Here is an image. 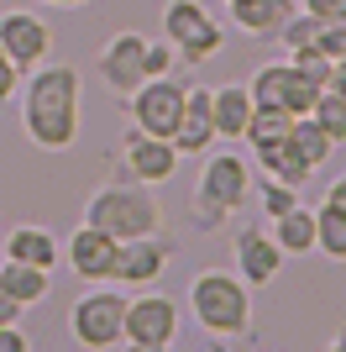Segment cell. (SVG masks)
Instances as JSON below:
<instances>
[{"label":"cell","instance_id":"obj_1","mask_svg":"<svg viewBox=\"0 0 346 352\" xmlns=\"http://www.w3.org/2000/svg\"><path fill=\"white\" fill-rule=\"evenodd\" d=\"M21 79V126L43 153H69L79 142V69L73 63H37Z\"/></svg>","mask_w":346,"mask_h":352},{"label":"cell","instance_id":"obj_2","mask_svg":"<svg viewBox=\"0 0 346 352\" xmlns=\"http://www.w3.org/2000/svg\"><path fill=\"white\" fill-rule=\"evenodd\" d=\"M189 316L216 342L252 331V284H242L231 268H205L189 284Z\"/></svg>","mask_w":346,"mask_h":352},{"label":"cell","instance_id":"obj_3","mask_svg":"<svg viewBox=\"0 0 346 352\" xmlns=\"http://www.w3.org/2000/svg\"><path fill=\"white\" fill-rule=\"evenodd\" d=\"M84 221L100 226V232H111L115 242H131V236H158L163 232V206L137 179H111V184H100L84 200Z\"/></svg>","mask_w":346,"mask_h":352},{"label":"cell","instance_id":"obj_4","mask_svg":"<svg viewBox=\"0 0 346 352\" xmlns=\"http://www.w3.org/2000/svg\"><path fill=\"white\" fill-rule=\"evenodd\" d=\"M246 195H252V168H246V158H236V153H216V158L200 168V179H194V226L200 232H220L236 210L246 206Z\"/></svg>","mask_w":346,"mask_h":352},{"label":"cell","instance_id":"obj_5","mask_svg":"<svg viewBox=\"0 0 346 352\" xmlns=\"http://www.w3.org/2000/svg\"><path fill=\"white\" fill-rule=\"evenodd\" d=\"M163 37H168L173 58L189 63V69H200L205 58H216L220 47H226L220 21L205 11L200 0H168V6H163Z\"/></svg>","mask_w":346,"mask_h":352},{"label":"cell","instance_id":"obj_6","mask_svg":"<svg viewBox=\"0 0 346 352\" xmlns=\"http://www.w3.org/2000/svg\"><path fill=\"white\" fill-rule=\"evenodd\" d=\"M69 331L79 347L89 352H111L126 347V294L121 289H89L73 300L69 310Z\"/></svg>","mask_w":346,"mask_h":352},{"label":"cell","instance_id":"obj_7","mask_svg":"<svg viewBox=\"0 0 346 352\" xmlns=\"http://www.w3.org/2000/svg\"><path fill=\"white\" fill-rule=\"evenodd\" d=\"M246 95H252V111H288V116H310L320 89L310 79L294 74L288 58H273V63H257V74L246 79Z\"/></svg>","mask_w":346,"mask_h":352},{"label":"cell","instance_id":"obj_8","mask_svg":"<svg viewBox=\"0 0 346 352\" xmlns=\"http://www.w3.org/2000/svg\"><path fill=\"white\" fill-rule=\"evenodd\" d=\"M126 111H131V126H137V132L173 137V126H178V111H184V79H173V74L142 79V85L126 95Z\"/></svg>","mask_w":346,"mask_h":352},{"label":"cell","instance_id":"obj_9","mask_svg":"<svg viewBox=\"0 0 346 352\" xmlns=\"http://www.w3.org/2000/svg\"><path fill=\"white\" fill-rule=\"evenodd\" d=\"M178 305L168 294H142V300H126V347L137 352H168L178 342Z\"/></svg>","mask_w":346,"mask_h":352},{"label":"cell","instance_id":"obj_10","mask_svg":"<svg viewBox=\"0 0 346 352\" xmlns=\"http://www.w3.org/2000/svg\"><path fill=\"white\" fill-rule=\"evenodd\" d=\"M121 168H126V179H137V184H147V190H158V184H168L173 174H178V147L168 142V137H152V132H137V126H126V137H121Z\"/></svg>","mask_w":346,"mask_h":352},{"label":"cell","instance_id":"obj_11","mask_svg":"<svg viewBox=\"0 0 346 352\" xmlns=\"http://www.w3.org/2000/svg\"><path fill=\"white\" fill-rule=\"evenodd\" d=\"M95 74H100V85L111 95L126 100L131 89L147 79V37L142 32H115L111 43L100 47V58H95Z\"/></svg>","mask_w":346,"mask_h":352},{"label":"cell","instance_id":"obj_12","mask_svg":"<svg viewBox=\"0 0 346 352\" xmlns=\"http://www.w3.org/2000/svg\"><path fill=\"white\" fill-rule=\"evenodd\" d=\"M0 53L27 74L37 63H47L53 53V27L37 11H0Z\"/></svg>","mask_w":346,"mask_h":352},{"label":"cell","instance_id":"obj_13","mask_svg":"<svg viewBox=\"0 0 346 352\" xmlns=\"http://www.w3.org/2000/svg\"><path fill=\"white\" fill-rule=\"evenodd\" d=\"M168 242L163 236H131V242H115L111 258V284H126V289H142V284H158L163 268H168Z\"/></svg>","mask_w":346,"mask_h":352},{"label":"cell","instance_id":"obj_14","mask_svg":"<svg viewBox=\"0 0 346 352\" xmlns=\"http://www.w3.org/2000/svg\"><path fill=\"white\" fill-rule=\"evenodd\" d=\"M231 258H236V279L252 284V289H262V284L278 279V268H284V248L273 242V232H262V226H242L236 232V248H231Z\"/></svg>","mask_w":346,"mask_h":352},{"label":"cell","instance_id":"obj_15","mask_svg":"<svg viewBox=\"0 0 346 352\" xmlns=\"http://www.w3.org/2000/svg\"><path fill=\"white\" fill-rule=\"evenodd\" d=\"M178 147V158H205L210 142H216V116H210V85H184V111H178V126L168 137Z\"/></svg>","mask_w":346,"mask_h":352},{"label":"cell","instance_id":"obj_16","mask_svg":"<svg viewBox=\"0 0 346 352\" xmlns=\"http://www.w3.org/2000/svg\"><path fill=\"white\" fill-rule=\"evenodd\" d=\"M63 258H69V268L84 284H105L111 279V258H115V236L100 232V226H89V221H79L73 236L63 242Z\"/></svg>","mask_w":346,"mask_h":352},{"label":"cell","instance_id":"obj_17","mask_svg":"<svg viewBox=\"0 0 346 352\" xmlns=\"http://www.w3.org/2000/svg\"><path fill=\"white\" fill-rule=\"evenodd\" d=\"M0 258H16V263H32V268L53 274L58 258H63V242H53L47 226H11L5 242H0Z\"/></svg>","mask_w":346,"mask_h":352},{"label":"cell","instance_id":"obj_18","mask_svg":"<svg viewBox=\"0 0 346 352\" xmlns=\"http://www.w3.org/2000/svg\"><path fill=\"white\" fill-rule=\"evenodd\" d=\"M294 6H299V0H231V21L242 32H252V37H268V43H273L278 27L294 16Z\"/></svg>","mask_w":346,"mask_h":352},{"label":"cell","instance_id":"obj_19","mask_svg":"<svg viewBox=\"0 0 346 352\" xmlns=\"http://www.w3.org/2000/svg\"><path fill=\"white\" fill-rule=\"evenodd\" d=\"M210 116H216V137H236L246 132V121H252V95L246 85H220L210 89Z\"/></svg>","mask_w":346,"mask_h":352},{"label":"cell","instance_id":"obj_20","mask_svg":"<svg viewBox=\"0 0 346 352\" xmlns=\"http://www.w3.org/2000/svg\"><path fill=\"white\" fill-rule=\"evenodd\" d=\"M252 153H257V168H262L268 179H284V184H310V179H315V168L294 153V142H288V137H278V142H257Z\"/></svg>","mask_w":346,"mask_h":352},{"label":"cell","instance_id":"obj_21","mask_svg":"<svg viewBox=\"0 0 346 352\" xmlns=\"http://www.w3.org/2000/svg\"><path fill=\"white\" fill-rule=\"evenodd\" d=\"M273 242L284 248V258H304V252H315V210L294 206V210H284V216H273Z\"/></svg>","mask_w":346,"mask_h":352},{"label":"cell","instance_id":"obj_22","mask_svg":"<svg viewBox=\"0 0 346 352\" xmlns=\"http://www.w3.org/2000/svg\"><path fill=\"white\" fill-rule=\"evenodd\" d=\"M47 268H32V263H16V258H5L0 263V289L11 294L16 305L27 310V305H37V300H47Z\"/></svg>","mask_w":346,"mask_h":352},{"label":"cell","instance_id":"obj_23","mask_svg":"<svg viewBox=\"0 0 346 352\" xmlns=\"http://www.w3.org/2000/svg\"><path fill=\"white\" fill-rule=\"evenodd\" d=\"M315 252L346 263V210L341 206H325V200H320V210H315Z\"/></svg>","mask_w":346,"mask_h":352},{"label":"cell","instance_id":"obj_24","mask_svg":"<svg viewBox=\"0 0 346 352\" xmlns=\"http://www.w3.org/2000/svg\"><path fill=\"white\" fill-rule=\"evenodd\" d=\"M288 142H294V153H299V158L310 163V168H320V163H325V158L336 153V142H331L325 132H320V126H315L310 116H294V126H288Z\"/></svg>","mask_w":346,"mask_h":352},{"label":"cell","instance_id":"obj_25","mask_svg":"<svg viewBox=\"0 0 346 352\" xmlns=\"http://www.w3.org/2000/svg\"><path fill=\"white\" fill-rule=\"evenodd\" d=\"M310 121H315L320 132H325L336 147H341V142H346V95H336V89H320L315 105H310Z\"/></svg>","mask_w":346,"mask_h":352},{"label":"cell","instance_id":"obj_26","mask_svg":"<svg viewBox=\"0 0 346 352\" xmlns=\"http://www.w3.org/2000/svg\"><path fill=\"white\" fill-rule=\"evenodd\" d=\"M315 37H320V21H315L310 11H299V6H294V16L278 27L273 43L284 47V53H299V47H315Z\"/></svg>","mask_w":346,"mask_h":352},{"label":"cell","instance_id":"obj_27","mask_svg":"<svg viewBox=\"0 0 346 352\" xmlns=\"http://www.w3.org/2000/svg\"><path fill=\"white\" fill-rule=\"evenodd\" d=\"M299 206V184H284V179H268L262 174V184H257V210L268 221L273 216H284V210H294Z\"/></svg>","mask_w":346,"mask_h":352},{"label":"cell","instance_id":"obj_28","mask_svg":"<svg viewBox=\"0 0 346 352\" xmlns=\"http://www.w3.org/2000/svg\"><path fill=\"white\" fill-rule=\"evenodd\" d=\"M288 63H294V74L310 79L315 89H325V79H331V58H325L320 47H299V53H288Z\"/></svg>","mask_w":346,"mask_h":352},{"label":"cell","instance_id":"obj_29","mask_svg":"<svg viewBox=\"0 0 346 352\" xmlns=\"http://www.w3.org/2000/svg\"><path fill=\"white\" fill-rule=\"evenodd\" d=\"M158 74H173V47H168V37H147V79H158Z\"/></svg>","mask_w":346,"mask_h":352},{"label":"cell","instance_id":"obj_30","mask_svg":"<svg viewBox=\"0 0 346 352\" xmlns=\"http://www.w3.org/2000/svg\"><path fill=\"white\" fill-rule=\"evenodd\" d=\"M21 79H27V74L16 69L11 58H5V53H0V105H11L16 100V89H21Z\"/></svg>","mask_w":346,"mask_h":352},{"label":"cell","instance_id":"obj_31","mask_svg":"<svg viewBox=\"0 0 346 352\" xmlns=\"http://www.w3.org/2000/svg\"><path fill=\"white\" fill-rule=\"evenodd\" d=\"M299 11H310L315 21H346V0H299Z\"/></svg>","mask_w":346,"mask_h":352},{"label":"cell","instance_id":"obj_32","mask_svg":"<svg viewBox=\"0 0 346 352\" xmlns=\"http://www.w3.org/2000/svg\"><path fill=\"white\" fill-rule=\"evenodd\" d=\"M0 352H27V331H21L16 321L0 326Z\"/></svg>","mask_w":346,"mask_h":352},{"label":"cell","instance_id":"obj_33","mask_svg":"<svg viewBox=\"0 0 346 352\" xmlns=\"http://www.w3.org/2000/svg\"><path fill=\"white\" fill-rule=\"evenodd\" d=\"M325 206H341V210H346V174L325 184Z\"/></svg>","mask_w":346,"mask_h":352},{"label":"cell","instance_id":"obj_34","mask_svg":"<svg viewBox=\"0 0 346 352\" xmlns=\"http://www.w3.org/2000/svg\"><path fill=\"white\" fill-rule=\"evenodd\" d=\"M5 321H21V305H16L11 294L0 289V326H5Z\"/></svg>","mask_w":346,"mask_h":352},{"label":"cell","instance_id":"obj_35","mask_svg":"<svg viewBox=\"0 0 346 352\" xmlns=\"http://www.w3.org/2000/svg\"><path fill=\"white\" fill-rule=\"evenodd\" d=\"M331 352H346V326H341V331L331 337Z\"/></svg>","mask_w":346,"mask_h":352},{"label":"cell","instance_id":"obj_36","mask_svg":"<svg viewBox=\"0 0 346 352\" xmlns=\"http://www.w3.org/2000/svg\"><path fill=\"white\" fill-rule=\"evenodd\" d=\"M37 6H89V0H37Z\"/></svg>","mask_w":346,"mask_h":352},{"label":"cell","instance_id":"obj_37","mask_svg":"<svg viewBox=\"0 0 346 352\" xmlns=\"http://www.w3.org/2000/svg\"><path fill=\"white\" fill-rule=\"evenodd\" d=\"M341 58H346V53H341Z\"/></svg>","mask_w":346,"mask_h":352},{"label":"cell","instance_id":"obj_38","mask_svg":"<svg viewBox=\"0 0 346 352\" xmlns=\"http://www.w3.org/2000/svg\"><path fill=\"white\" fill-rule=\"evenodd\" d=\"M226 6H231V0H226Z\"/></svg>","mask_w":346,"mask_h":352}]
</instances>
